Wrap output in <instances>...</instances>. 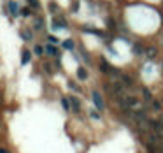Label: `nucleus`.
Masks as SVG:
<instances>
[{
    "mask_svg": "<svg viewBox=\"0 0 163 153\" xmlns=\"http://www.w3.org/2000/svg\"><path fill=\"white\" fill-rule=\"evenodd\" d=\"M91 100H93V104L98 111H104L105 109V104H104V97H102V93L98 90H93L91 91Z\"/></svg>",
    "mask_w": 163,
    "mask_h": 153,
    "instance_id": "obj_1",
    "label": "nucleus"
},
{
    "mask_svg": "<svg viewBox=\"0 0 163 153\" xmlns=\"http://www.w3.org/2000/svg\"><path fill=\"white\" fill-rule=\"evenodd\" d=\"M28 2H30L32 7H39V0H28Z\"/></svg>",
    "mask_w": 163,
    "mask_h": 153,
    "instance_id": "obj_23",
    "label": "nucleus"
},
{
    "mask_svg": "<svg viewBox=\"0 0 163 153\" xmlns=\"http://www.w3.org/2000/svg\"><path fill=\"white\" fill-rule=\"evenodd\" d=\"M44 51H46V49H44L42 46H35V48H34V53H35L37 56H40V55H42V53H44Z\"/></svg>",
    "mask_w": 163,
    "mask_h": 153,
    "instance_id": "obj_19",
    "label": "nucleus"
},
{
    "mask_svg": "<svg viewBox=\"0 0 163 153\" xmlns=\"http://www.w3.org/2000/svg\"><path fill=\"white\" fill-rule=\"evenodd\" d=\"M118 79H121V83H123L126 88H131V86H133V79H131L130 76H126V74H123V72L119 74V77H118Z\"/></svg>",
    "mask_w": 163,
    "mask_h": 153,
    "instance_id": "obj_3",
    "label": "nucleus"
},
{
    "mask_svg": "<svg viewBox=\"0 0 163 153\" xmlns=\"http://www.w3.org/2000/svg\"><path fill=\"white\" fill-rule=\"evenodd\" d=\"M142 97H144L146 102H151V100H152V95H151V91H149L147 88H142Z\"/></svg>",
    "mask_w": 163,
    "mask_h": 153,
    "instance_id": "obj_13",
    "label": "nucleus"
},
{
    "mask_svg": "<svg viewBox=\"0 0 163 153\" xmlns=\"http://www.w3.org/2000/svg\"><path fill=\"white\" fill-rule=\"evenodd\" d=\"M53 26L55 28H67V21L65 19H53Z\"/></svg>",
    "mask_w": 163,
    "mask_h": 153,
    "instance_id": "obj_11",
    "label": "nucleus"
},
{
    "mask_svg": "<svg viewBox=\"0 0 163 153\" xmlns=\"http://www.w3.org/2000/svg\"><path fill=\"white\" fill-rule=\"evenodd\" d=\"M30 58H32V53H30L28 49H23V53H21V65H26L30 62Z\"/></svg>",
    "mask_w": 163,
    "mask_h": 153,
    "instance_id": "obj_7",
    "label": "nucleus"
},
{
    "mask_svg": "<svg viewBox=\"0 0 163 153\" xmlns=\"http://www.w3.org/2000/svg\"><path fill=\"white\" fill-rule=\"evenodd\" d=\"M21 14H23L25 18H28V16L32 14V13H30V9H28V7H25V9H21Z\"/></svg>",
    "mask_w": 163,
    "mask_h": 153,
    "instance_id": "obj_22",
    "label": "nucleus"
},
{
    "mask_svg": "<svg viewBox=\"0 0 163 153\" xmlns=\"http://www.w3.org/2000/svg\"><path fill=\"white\" fill-rule=\"evenodd\" d=\"M84 32H86V34H95V35H98V37H104V34H102L100 30H97V28H84Z\"/></svg>",
    "mask_w": 163,
    "mask_h": 153,
    "instance_id": "obj_16",
    "label": "nucleus"
},
{
    "mask_svg": "<svg viewBox=\"0 0 163 153\" xmlns=\"http://www.w3.org/2000/svg\"><path fill=\"white\" fill-rule=\"evenodd\" d=\"M42 25H44V23H42V19L39 18V19H35V25H34V26H35V30H40V28H42Z\"/></svg>",
    "mask_w": 163,
    "mask_h": 153,
    "instance_id": "obj_21",
    "label": "nucleus"
},
{
    "mask_svg": "<svg viewBox=\"0 0 163 153\" xmlns=\"http://www.w3.org/2000/svg\"><path fill=\"white\" fill-rule=\"evenodd\" d=\"M131 51H133L135 55H139V56H140V55H144V49H142V48H140V44H137V42L131 46Z\"/></svg>",
    "mask_w": 163,
    "mask_h": 153,
    "instance_id": "obj_15",
    "label": "nucleus"
},
{
    "mask_svg": "<svg viewBox=\"0 0 163 153\" xmlns=\"http://www.w3.org/2000/svg\"><path fill=\"white\" fill-rule=\"evenodd\" d=\"M151 107L154 109L156 113H160V111H161V102H160V100H154V99H152V100H151Z\"/></svg>",
    "mask_w": 163,
    "mask_h": 153,
    "instance_id": "obj_14",
    "label": "nucleus"
},
{
    "mask_svg": "<svg viewBox=\"0 0 163 153\" xmlns=\"http://www.w3.org/2000/svg\"><path fill=\"white\" fill-rule=\"evenodd\" d=\"M77 77H79L81 81H86V79H88V72H86L84 67H79V69H77Z\"/></svg>",
    "mask_w": 163,
    "mask_h": 153,
    "instance_id": "obj_9",
    "label": "nucleus"
},
{
    "mask_svg": "<svg viewBox=\"0 0 163 153\" xmlns=\"http://www.w3.org/2000/svg\"><path fill=\"white\" fill-rule=\"evenodd\" d=\"M46 53H47L49 56H55V58L60 56V51H58L56 44H47V46H46Z\"/></svg>",
    "mask_w": 163,
    "mask_h": 153,
    "instance_id": "obj_2",
    "label": "nucleus"
},
{
    "mask_svg": "<svg viewBox=\"0 0 163 153\" xmlns=\"http://www.w3.org/2000/svg\"><path fill=\"white\" fill-rule=\"evenodd\" d=\"M47 40H49V44H58L60 42V39L55 37V35H47Z\"/></svg>",
    "mask_w": 163,
    "mask_h": 153,
    "instance_id": "obj_20",
    "label": "nucleus"
},
{
    "mask_svg": "<svg viewBox=\"0 0 163 153\" xmlns=\"http://www.w3.org/2000/svg\"><path fill=\"white\" fill-rule=\"evenodd\" d=\"M68 86H70V90H74L76 93H81V86H77V85L74 83V81H70V83H68Z\"/></svg>",
    "mask_w": 163,
    "mask_h": 153,
    "instance_id": "obj_18",
    "label": "nucleus"
},
{
    "mask_svg": "<svg viewBox=\"0 0 163 153\" xmlns=\"http://www.w3.org/2000/svg\"><path fill=\"white\" fill-rule=\"evenodd\" d=\"M77 9H79V2H74V4H72V11L77 13Z\"/></svg>",
    "mask_w": 163,
    "mask_h": 153,
    "instance_id": "obj_24",
    "label": "nucleus"
},
{
    "mask_svg": "<svg viewBox=\"0 0 163 153\" xmlns=\"http://www.w3.org/2000/svg\"><path fill=\"white\" fill-rule=\"evenodd\" d=\"M156 53H158V49H156L154 46H149V48H146V51H144V55H146L147 60H154V58H156Z\"/></svg>",
    "mask_w": 163,
    "mask_h": 153,
    "instance_id": "obj_4",
    "label": "nucleus"
},
{
    "mask_svg": "<svg viewBox=\"0 0 163 153\" xmlns=\"http://www.w3.org/2000/svg\"><path fill=\"white\" fill-rule=\"evenodd\" d=\"M70 104H72V111H74V113H79V111H81V102H79L77 97L70 95Z\"/></svg>",
    "mask_w": 163,
    "mask_h": 153,
    "instance_id": "obj_6",
    "label": "nucleus"
},
{
    "mask_svg": "<svg viewBox=\"0 0 163 153\" xmlns=\"http://www.w3.org/2000/svg\"><path fill=\"white\" fill-rule=\"evenodd\" d=\"M62 48H63V49H68V51H72V49H74V40H72V39L63 40V42H62Z\"/></svg>",
    "mask_w": 163,
    "mask_h": 153,
    "instance_id": "obj_10",
    "label": "nucleus"
},
{
    "mask_svg": "<svg viewBox=\"0 0 163 153\" xmlns=\"http://www.w3.org/2000/svg\"><path fill=\"white\" fill-rule=\"evenodd\" d=\"M161 120H163V118H161Z\"/></svg>",
    "mask_w": 163,
    "mask_h": 153,
    "instance_id": "obj_27",
    "label": "nucleus"
},
{
    "mask_svg": "<svg viewBox=\"0 0 163 153\" xmlns=\"http://www.w3.org/2000/svg\"><path fill=\"white\" fill-rule=\"evenodd\" d=\"M60 104H62V107L67 111V113H68V111H72V104H70V97H62V99H60Z\"/></svg>",
    "mask_w": 163,
    "mask_h": 153,
    "instance_id": "obj_5",
    "label": "nucleus"
},
{
    "mask_svg": "<svg viewBox=\"0 0 163 153\" xmlns=\"http://www.w3.org/2000/svg\"><path fill=\"white\" fill-rule=\"evenodd\" d=\"M19 35H21V39L23 40H32V32H30V30H21V32H19Z\"/></svg>",
    "mask_w": 163,
    "mask_h": 153,
    "instance_id": "obj_12",
    "label": "nucleus"
},
{
    "mask_svg": "<svg viewBox=\"0 0 163 153\" xmlns=\"http://www.w3.org/2000/svg\"><path fill=\"white\" fill-rule=\"evenodd\" d=\"M89 116L93 118V120H100L102 116H100V111L98 109H89Z\"/></svg>",
    "mask_w": 163,
    "mask_h": 153,
    "instance_id": "obj_17",
    "label": "nucleus"
},
{
    "mask_svg": "<svg viewBox=\"0 0 163 153\" xmlns=\"http://www.w3.org/2000/svg\"><path fill=\"white\" fill-rule=\"evenodd\" d=\"M0 153H11V150H7V148H2V146H0Z\"/></svg>",
    "mask_w": 163,
    "mask_h": 153,
    "instance_id": "obj_25",
    "label": "nucleus"
},
{
    "mask_svg": "<svg viewBox=\"0 0 163 153\" xmlns=\"http://www.w3.org/2000/svg\"><path fill=\"white\" fill-rule=\"evenodd\" d=\"M7 7H9V11H11V14H12V16H18V4L14 2V0H9Z\"/></svg>",
    "mask_w": 163,
    "mask_h": 153,
    "instance_id": "obj_8",
    "label": "nucleus"
},
{
    "mask_svg": "<svg viewBox=\"0 0 163 153\" xmlns=\"http://www.w3.org/2000/svg\"><path fill=\"white\" fill-rule=\"evenodd\" d=\"M161 102H163V99H161Z\"/></svg>",
    "mask_w": 163,
    "mask_h": 153,
    "instance_id": "obj_26",
    "label": "nucleus"
}]
</instances>
